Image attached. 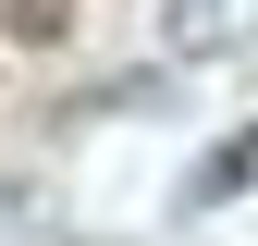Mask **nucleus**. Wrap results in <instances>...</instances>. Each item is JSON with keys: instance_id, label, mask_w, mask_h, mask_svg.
<instances>
[{"instance_id": "f03ea898", "label": "nucleus", "mask_w": 258, "mask_h": 246, "mask_svg": "<svg viewBox=\"0 0 258 246\" xmlns=\"http://www.w3.org/2000/svg\"><path fill=\"white\" fill-rule=\"evenodd\" d=\"M0 25H13V37H37V49H49L61 25H74V0H0Z\"/></svg>"}, {"instance_id": "f257e3e1", "label": "nucleus", "mask_w": 258, "mask_h": 246, "mask_svg": "<svg viewBox=\"0 0 258 246\" xmlns=\"http://www.w3.org/2000/svg\"><path fill=\"white\" fill-rule=\"evenodd\" d=\"M246 172H258V136H221V160H209L197 184H184V209H221V197H234Z\"/></svg>"}]
</instances>
